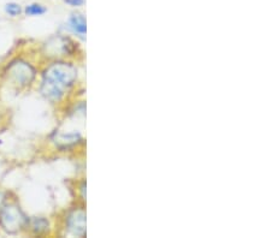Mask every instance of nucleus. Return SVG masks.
<instances>
[{"instance_id": "f03ea898", "label": "nucleus", "mask_w": 271, "mask_h": 238, "mask_svg": "<svg viewBox=\"0 0 271 238\" xmlns=\"http://www.w3.org/2000/svg\"><path fill=\"white\" fill-rule=\"evenodd\" d=\"M0 222L6 232L15 233L24 226L27 218L20 209V207L15 206V204H9V206L3 207L2 212H0Z\"/></svg>"}, {"instance_id": "0eeeda50", "label": "nucleus", "mask_w": 271, "mask_h": 238, "mask_svg": "<svg viewBox=\"0 0 271 238\" xmlns=\"http://www.w3.org/2000/svg\"><path fill=\"white\" fill-rule=\"evenodd\" d=\"M5 12L11 17H16L18 15H21L22 12V8H21L20 4L17 3H8L5 5Z\"/></svg>"}, {"instance_id": "39448f33", "label": "nucleus", "mask_w": 271, "mask_h": 238, "mask_svg": "<svg viewBox=\"0 0 271 238\" xmlns=\"http://www.w3.org/2000/svg\"><path fill=\"white\" fill-rule=\"evenodd\" d=\"M69 24H70L71 29L74 30L76 34H78L81 38H84L86 34V20L82 15H72L69 20Z\"/></svg>"}, {"instance_id": "423d86ee", "label": "nucleus", "mask_w": 271, "mask_h": 238, "mask_svg": "<svg viewBox=\"0 0 271 238\" xmlns=\"http://www.w3.org/2000/svg\"><path fill=\"white\" fill-rule=\"evenodd\" d=\"M24 12H26L27 16H41V15L46 14L47 9L44 5L36 4L35 3V4L27 5L26 9H24Z\"/></svg>"}, {"instance_id": "6e6552de", "label": "nucleus", "mask_w": 271, "mask_h": 238, "mask_svg": "<svg viewBox=\"0 0 271 238\" xmlns=\"http://www.w3.org/2000/svg\"><path fill=\"white\" fill-rule=\"evenodd\" d=\"M64 2L70 6H81L84 3V0H64Z\"/></svg>"}, {"instance_id": "1a4fd4ad", "label": "nucleus", "mask_w": 271, "mask_h": 238, "mask_svg": "<svg viewBox=\"0 0 271 238\" xmlns=\"http://www.w3.org/2000/svg\"><path fill=\"white\" fill-rule=\"evenodd\" d=\"M4 204H5V194L3 191H0V212H2Z\"/></svg>"}, {"instance_id": "f257e3e1", "label": "nucleus", "mask_w": 271, "mask_h": 238, "mask_svg": "<svg viewBox=\"0 0 271 238\" xmlns=\"http://www.w3.org/2000/svg\"><path fill=\"white\" fill-rule=\"evenodd\" d=\"M76 78V69L66 63H54L44 72L41 93L51 100H59L66 87L71 86Z\"/></svg>"}, {"instance_id": "20e7f679", "label": "nucleus", "mask_w": 271, "mask_h": 238, "mask_svg": "<svg viewBox=\"0 0 271 238\" xmlns=\"http://www.w3.org/2000/svg\"><path fill=\"white\" fill-rule=\"evenodd\" d=\"M84 213L82 210H77L74 212L72 214L69 216L68 219V226L70 232L77 236H82L84 234Z\"/></svg>"}, {"instance_id": "7ed1b4c3", "label": "nucleus", "mask_w": 271, "mask_h": 238, "mask_svg": "<svg viewBox=\"0 0 271 238\" xmlns=\"http://www.w3.org/2000/svg\"><path fill=\"white\" fill-rule=\"evenodd\" d=\"M6 76L12 83L24 87L34 80L35 70L28 63L23 62V60H16L8 66Z\"/></svg>"}]
</instances>
